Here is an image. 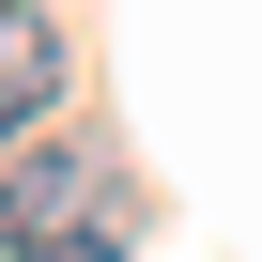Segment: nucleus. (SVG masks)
<instances>
[{
    "mask_svg": "<svg viewBox=\"0 0 262 262\" xmlns=\"http://www.w3.org/2000/svg\"><path fill=\"white\" fill-rule=\"evenodd\" d=\"M77 201H93V170H77V155H0V247L77 231Z\"/></svg>",
    "mask_w": 262,
    "mask_h": 262,
    "instance_id": "2",
    "label": "nucleus"
},
{
    "mask_svg": "<svg viewBox=\"0 0 262 262\" xmlns=\"http://www.w3.org/2000/svg\"><path fill=\"white\" fill-rule=\"evenodd\" d=\"M47 108H62V31L0 0V139H47Z\"/></svg>",
    "mask_w": 262,
    "mask_h": 262,
    "instance_id": "1",
    "label": "nucleus"
},
{
    "mask_svg": "<svg viewBox=\"0 0 262 262\" xmlns=\"http://www.w3.org/2000/svg\"><path fill=\"white\" fill-rule=\"evenodd\" d=\"M16 262H123V231H93V216H77V231H47V247H16Z\"/></svg>",
    "mask_w": 262,
    "mask_h": 262,
    "instance_id": "3",
    "label": "nucleus"
}]
</instances>
